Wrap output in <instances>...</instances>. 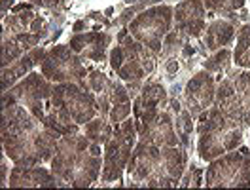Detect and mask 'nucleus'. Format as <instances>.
Instances as JSON below:
<instances>
[{
    "label": "nucleus",
    "mask_w": 250,
    "mask_h": 190,
    "mask_svg": "<svg viewBox=\"0 0 250 190\" xmlns=\"http://www.w3.org/2000/svg\"><path fill=\"white\" fill-rule=\"evenodd\" d=\"M0 131L2 148L16 166H42L51 162L61 137L19 103H2Z\"/></svg>",
    "instance_id": "1"
},
{
    "label": "nucleus",
    "mask_w": 250,
    "mask_h": 190,
    "mask_svg": "<svg viewBox=\"0 0 250 190\" xmlns=\"http://www.w3.org/2000/svg\"><path fill=\"white\" fill-rule=\"evenodd\" d=\"M186 167L188 148L182 144L156 146L139 141L127 164V179L131 187L171 189L180 185Z\"/></svg>",
    "instance_id": "2"
},
{
    "label": "nucleus",
    "mask_w": 250,
    "mask_h": 190,
    "mask_svg": "<svg viewBox=\"0 0 250 190\" xmlns=\"http://www.w3.org/2000/svg\"><path fill=\"white\" fill-rule=\"evenodd\" d=\"M49 169L57 177L59 187H91L103 171L101 144L87 139L83 133L62 135L57 141Z\"/></svg>",
    "instance_id": "3"
},
{
    "label": "nucleus",
    "mask_w": 250,
    "mask_h": 190,
    "mask_svg": "<svg viewBox=\"0 0 250 190\" xmlns=\"http://www.w3.org/2000/svg\"><path fill=\"white\" fill-rule=\"evenodd\" d=\"M157 57L159 55L156 51L137 42L129 29H124L118 34V46H114L110 51V65L120 80L127 82L131 97H137L141 94L146 76L156 71Z\"/></svg>",
    "instance_id": "4"
},
{
    "label": "nucleus",
    "mask_w": 250,
    "mask_h": 190,
    "mask_svg": "<svg viewBox=\"0 0 250 190\" xmlns=\"http://www.w3.org/2000/svg\"><path fill=\"white\" fill-rule=\"evenodd\" d=\"M197 122V152L199 158L205 162H212L220 158L222 154L241 146L243 142V131L245 126L237 120L228 118L218 107H210L205 112H201Z\"/></svg>",
    "instance_id": "5"
},
{
    "label": "nucleus",
    "mask_w": 250,
    "mask_h": 190,
    "mask_svg": "<svg viewBox=\"0 0 250 190\" xmlns=\"http://www.w3.org/2000/svg\"><path fill=\"white\" fill-rule=\"evenodd\" d=\"M214 107L228 118L250 127V69L228 71V76L216 86Z\"/></svg>",
    "instance_id": "6"
},
{
    "label": "nucleus",
    "mask_w": 250,
    "mask_h": 190,
    "mask_svg": "<svg viewBox=\"0 0 250 190\" xmlns=\"http://www.w3.org/2000/svg\"><path fill=\"white\" fill-rule=\"evenodd\" d=\"M205 185L208 189H250V148H233L212 160L205 173Z\"/></svg>",
    "instance_id": "7"
},
{
    "label": "nucleus",
    "mask_w": 250,
    "mask_h": 190,
    "mask_svg": "<svg viewBox=\"0 0 250 190\" xmlns=\"http://www.w3.org/2000/svg\"><path fill=\"white\" fill-rule=\"evenodd\" d=\"M172 21H174V8L169 4H157L137 14L135 19L127 25V29L137 42L148 46L157 55H161L163 40L171 32Z\"/></svg>",
    "instance_id": "8"
},
{
    "label": "nucleus",
    "mask_w": 250,
    "mask_h": 190,
    "mask_svg": "<svg viewBox=\"0 0 250 190\" xmlns=\"http://www.w3.org/2000/svg\"><path fill=\"white\" fill-rule=\"evenodd\" d=\"M137 137H139V133H137L135 120L127 118L120 126H116V131L104 144V152H103V171H101L103 183L120 181V177L124 173V169H127L129 158L135 150Z\"/></svg>",
    "instance_id": "9"
},
{
    "label": "nucleus",
    "mask_w": 250,
    "mask_h": 190,
    "mask_svg": "<svg viewBox=\"0 0 250 190\" xmlns=\"http://www.w3.org/2000/svg\"><path fill=\"white\" fill-rule=\"evenodd\" d=\"M40 72L53 84L76 82L83 88H85V78L89 74V71L83 65V59L68 44L49 48L40 65Z\"/></svg>",
    "instance_id": "10"
},
{
    "label": "nucleus",
    "mask_w": 250,
    "mask_h": 190,
    "mask_svg": "<svg viewBox=\"0 0 250 190\" xmlns=\"http://www.w3.org/2000/svg\"><path fill=\"white\" fill-rule=\"evenodd\" d=\"M53 86L55 84L49 82L42 72H31L8 92H2V103H19L40 120L47 101L53 95Z\"/></svg>",
    "instance_id": "11"
},
{
    "label": "nucleus",
    "mask_w": 250,
    "mask_h": 190,
    "mask_svg": "<svg viewBox=\"0 0 250 190\" xmlns=\"http://www.w3.org/2000/svg\"><path fill=\"white\" fill-rule=\"evenodd\" d=\"M51 101L61 107L78 126L87 124L89 120H93L99 112L97 107V97L93 92H89L87 88L80 86L76 82H62L53 86V95Z\"/></svg>",
    "instance_id": "12"
},
{
    "label": "nucleus",
    "mask_w": 250,
    "mask_h": 190,
    "mask_svg": "<svg viewBox=\"0 0 250 190\" xmlns=\"http://www.w3.org/2000/svg\"><path fill=\"white\" fill-rule=\"evenodd\" d=\"M97 97V107L103 118L110 120L114 126H120L124 120L129 118L133 111L131 105V94L127 86L122 84V80H110L104 92L95 95Z\"/></svg>",
    "instance_id": "13"
},
{
    "label": "nucleus",
    "mask_w": 250,
    "mask_h": 190,
    "mask_svg": "<svg viewBox=\"0 0 250 190\" xmlns=\"http://www.w3.org/2000/svg\"><path fill=\"white\" fill-rule=\"evenodd\" d=\"M214 95H216L214 76L203 69L201 72H195L188 80L182 94V107L188 109L193 116H199L201 112L214 105Z\"/></svg>",
    "instance_id": "14"
},
{
    "label": "nucleus",
    "mask_w": 250,
    "mask_h": 190,
    "mask_svg": "<svg viewBox=\"0 0 250 190\" xmlns=\"http://www.w3.org/2000/svg\"><path fill=\"white\" fill-rule=\"evenodd\" d=\"M169 105L167 90L159 82H148L144 84L141 94L135 97L133 103V114H135V126L137 131L144 127L159 111H163Z\"/></svg>",
    "instance_id": "15"
},
{
    "label": "nucleus",
    "mask_w": 250,
    "mask_h": 190,
    "mask_svg": "<svg viewBox=\"0 0 250 190\" xmlns=\"http://www.w3.org/2000/svg\"><path fill=\"white\" fill-rule=\"evenodd\" d=\"M137 133H139V141L150 142V144H156V146L180 144L176 129H174V116L167 109L157 112L156 116L144 127H141Z\"/></svg>",
    "instance_id": "16"
},
{
    "label": "nucleus",
    "mask_w": 250,
    "mask_h": 190,
    "mask_svg": "<svg viewBox=\"0 0 250 190\" xmlns=\"http://www.w3.org/2000/svg\"><path fill=\"white\" fill-rule=\"evenodd\" d=\"M203 0H182L174 8V29L188 34L189 38H199L207 29Z\"/></svg>",
    "instance_id": "17"
},
{
    "label": "nucleus",
    "mask_w": 250,
    "mask_h": 190,
    "mask_svg": "<svg viewBox=\"0 0 250 190\" xmlns=\"http://www.w3.org/2000/svg\"><path fill=\"white\" fill-rule=\"evenodd\" d=\"M8 185L12 189H55L59 187L57 177L42 166H16L10 173Z\"/></svg>",
    "instance_id": "18"
},
{
    "label": "nucleus",
    "mask_w": 250,
    "mask_h": 190,
    "mask_svg": "<svg viewBox=\"0 0 250 190\" xmlns=\"http://www.w3.org/2000/svg\"><path fill=\"white\" fill-rule=\"evenodd\" d=\"M110 42H112V34L101 31H91V32H76L68 46L72 48L78 53L82 59H89V61H103L106 55Z\"/></svg>",
    "instance_id": "19"
},
{
    "label": "nucleus",
    "mask_w": 250,
    "mask_h": 190,
    "mask_svg": "<svg viewBox=\"0 0 250 190\" xmlns=\"http://www.w3.org/2000/svg\"><path fill=\"white\" fill-rule=\"evenodd\" d=\"M46 51L47 49L44 46H36L32 48L31 51H27L23 57H19L16 63H12L10 67H4L2 76H0L2 92H8L10 88H14L19 80H23L27 74H31L36 65H42L44 57H46Z\"/></svg>",
    "instance_id": "20"
},
{
    "label": "nucleus",
    "mask_w": 250,
    "mask_h": 190,
    "mask_svg": "<svg viewBox=\"0 0 250 190\" xmlns=\"http://www.w3.org/2000/svg\"><path fill=\"white\" fill-rule=\"evenodd\" d=\"M237 36V17H220V19H212L210 25L205 29L203 32V42L201 46L216 51L222 48L229 46Z\"/></svg>",
    "instance_id": "21"
},
{
    "label": "nucleus",
    "mask_w": 250,
    "mask_h": 190,
    "mask_svg": "<svg viewBox=\"0 0 250 190\" xmlns=\"http://www.w3.org/2000/svg\"><path fill=\"white\" fill-rule=\"evenodd\" d=\"M40 122L44 124L46 127L53 129L55 133L59 135H70V133H80V126L62 111L61 107H57L51 99L47 101L46 109H44V114L40 118Z\"/></svg>",
    "instance_id": "22"
},
{
    "label": "nucleus",
    "mask_w": 250,
    "mask_h": 190,
    "mask_svg": "<svg viewBox=\"0 0 250 190\" xmlns=\"http://www.w3.org/2000/svg\"><path fill=\"white\" fill-rule=\"evenodd\" d=\"M114 131H116V126L103 116H95L93 120L83 124V135L97 144H106L110 137L114 135Z\"/></svg>",
    "instance_id": "23"
},
{
    "label": "nucleus",
    "mask_w": 250,
    "mask_h": 190,
    "mask_svg": "<svg viewBox=\"0 0 250 190\" xmlns=\"http://www.w3.org/2000/svg\"><path fill=\"white\" fill-rule=\"evenodd\" d=\"M174 116V129H176V135H178V141L180 144L184 146V148H191V133H193V114L188 111V109H180V111L176 112V114H172Z\"/></svg>",
    "instance_id": "24"
},
{
    "label": "nucleus",
    "mask_w": 250,
    "mask_h": 190,
    "mask_svg": "<svg viewBox=\"0 0 250 190\" xmlns=\"http://www.w3.org/2000/svg\"><path fill=\"white\" fill-rule=\"evenodd\" d=\"M233 63L241 69H250V23H245L237 31V46L233 51Z\"/></svg>",
    "instance_id": "25"
},
{
    "label": "nucleus",
    "mask_w": 250,
    "mask_h": 190,
    "mask_svg": "<svg viewBox=\"0 0 250 190\" xmlns=\"http://www.w3.org/2000/svg\"><path fill=\"white\" fill-rule=\"evenodd\" d=\"M189 36L184 34V32H180L178 29H174L171 31L167 36H165V40H163V48H161V57H163V61H167V59H171V57H180V53H182V49L189 44Z\"/></svg>",
    "instance_id": "26"
},
{
    "label": "nucleus",
    "mask_w": 250,
    "mask_h": 190,
    "mask_svg": "<svg viewBox=\"0 0 250 190\" xmlns=\"http://www.w3.org/2000/svg\"><path fill=\"white\" fill-rule=\"evenodd\" d=\"M207 17H231L237 14V10L245 8V0H203Z\"/></svg>",
    "instance_id": "27"
},
{
    "label": "nucleus",
    "mask_w": 250,
    "mask_h": 190,
    "mask_svg": "<svg viewBox=\"0 0 250 190\" xmlns=\"http://www.w3.org/2000/svg\"><path fill=\"white\" fill-rule=\"evenodd\" d=\"M34 17H36V14H32L31 10H23V12H17L14 16L4 17V31H2V36L31 31V23Z\"/></svg>",
    "instance_id": "28"
},
{
    "label": "nucleus",
    "mask_w": 250,
    "mask_h": 190,
    "mask_svg": "<svg viewBox=\"0 0 250 190\" xmlns=\"http://www.w3.org/2000/svg\"><path fill=\"white\" fill-rule=\"evenodd\" d=\"M231 59H233V53L228 48H222V49H216L210 57L205 59L203 69L208 71L210 74H222V72H228L229 71Z\"/></svg>",
    "instance_id": "29"
},
{
    "label": "nucleus",
    "mask_w": 250,
    "mask_h": 190,
    "mask_svg": "<svg viewBox=\"0 0 250 190\" xmlns=\"http://www.w3.org/2000/svg\"><path fill=\"white\" fill-rule=\"evenodd\" d=\"M108 84H110V78L104 72H101V71H89V74H87V78H85V88H87L89 92H93L95 95L104 92Z\"/></svg>",
    "instance_id": "30"
},
{
    "label": "nucleus",
    "mask_w": 250,
    "mask_h": 190,
    "mask_svg": "<svg viewBox=\"0 0 250 190\" xmlns=\"http://www.w3.org/2000/svg\"><path fill=\"white\" fill-rule=\"evenodd\" d=\"M203 169L201 167H197V166H189L186 167V171L182 175V179H180V187H193V189H197V187H203Z\"/></svg>",
    "instance_id": "31"
},
{
    "label": "nucleus",
    "mask_w": 250,
    "mask_h": 190,
    "mask_svg": "<svg viewBox=\"0 0 250 190\" xmlns=\"http://www.w3.org/2000/svg\"><path fill=\"white\" fill-rule=\"evenodd\" d=\"M125 2L131 6V10H133L135 14H141L142 10H146V8L157 6L161 0H125Z\"/></svg>",
    "instance_id": "32"
},
{
    "label": "nucleus",
    "mask_w": 250,
    "mask_h": 190,
    "mask_svg": "<svg viewBox=\"0 0 250 190\" xmlns=\"http://www.w3.org/2000/svg\"><path fill=\"white\" fill-rule=\"evenodd\" d=\"M6 156H8V154H6V152H4V154H2V164H0V167H2V169H0V181H2V187H8V160H6Z\"/></svg>",
    "instance_id": "33"
},
{
    "label": "nucleus",
    "mask_w": 250,
    "mask_h": 190,
    "mask_svg": "<svg viewBox=\"0 0 250 190\" xmlns=\"http://www.w3.org/2000/svg\"><path fill=\"white\" fill-rule=\"evenodd\" d=\"M12 4H14V0H2V17H6V14H8V10H10Z\"/></svg>",
    "instance_id": "34"
},
{
    "label": "nucleus",
    "mask_w": 250,
    "mask_h": 190,
    "mask_svg": "<svg viewBox=\"0 0 250 190\" xmlns=\"http://www.w3.org/2000/svg\"><path fill=\"white\" fill-rule=\"evenodd\" d=\"M83 27H85V19H82V21H76V23H74V27H72V31L80 32L82 29H83Z\"/></svg>",
    "instance_id": "35"
},
{
    "label": "nucleus",
    "mask_w": 250,
    "mask_h": 190,
    "mask_svg": "<svg viewBox=\"0 0 250 190\" xmlns=\"http://www.w3.org/2000/svg\"><path fill=\"white\" fill-rule=\"evenodd\" d=\"M31 4H36V6H42V0H29Z\"/></svg>",
    "instance_id": "36"
}]
</instances>
